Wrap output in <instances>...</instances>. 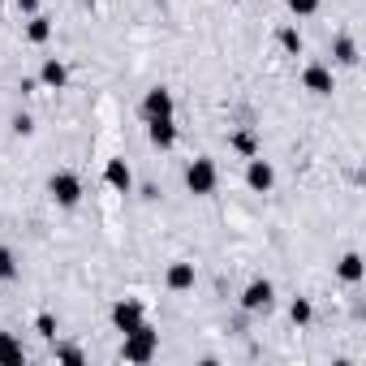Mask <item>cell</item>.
<instances>
[{
	"instance_id": "4fadbf2b",
	"label": "cell",
	"mask_w": 366,
	"mask_h": 366,
	"mask_svg": "<svg viewBox=\"0 0 366 366\" xmlns=\"http://www.w3.org/2000/svg\"><path fill=\"white\" fill-rule=\"evenodd\" d=\"M332 61L336 65H358V43L349 35H336L332 39Z\"/></svg>"
},
{
	"instance_id": "9c48e42d",
	"label": "cell",
	"mask_w": 366,
	"mask_h": 366,
	"mask_svg": "<svg viewBox=\"0 0 366 366\" xmlns=\"http://www.w3.org/2000/svg\"><path fill=\"white\" fill-rule=\"evenodd\" d=\"M147 138H151V147H160V151L177 147V125H173V117H160V121H147Z\"/></svg>"
},
{
	"instance_id": "8992f818",
	"label": "cell",
	"mask_w": 366,
	"mask_h": 366,
	"mask_svg": "<svg viewBox=\"0 0 366 366\" xmlns=\"http://www.w3.org/2000/svg\"><path fill=\"white\" fill-rule=\"evenodd\" d=\"M272 297H276L272 280H250L246 293H241V310H250V315H258V310H272Z\"/></svg>"
},
{
	"instance_id": "5bb4252c",
	"label": "cell",
	"mask_w": 366,
	"mask_h": 366,
	"mask_svg": "<svg viewBox=\"0 0 366 366\" xmlns=\"http://www.w3.org/2000/svg\"><path fill=\"white\" fill-rule=\"evenodd\" d=\"M168 289H173V293L194 289V263H173V268H168Z\"/></svg>"
},
{
	"instance_id": "9a60e30c",
	"label": "cell",
	"mask_w": 366,
	"mask_h": 366,
	"mask_svg": "<svg viewBox=\"0 0 366 366\" xmlns=\"http://www.w3.org/2000/svg\"><path fill=\"white\" fill-rule=\"evenodd\" d=\"M26 39H30V43H47V39H52V22H47L43 13H30V22H26Z\"/></svg>"
},
{
	"instance_id": "603a6c76",
	"label": "cell",
	"mask_w": 366,
	"mask_h": 366,
	"mask_svg": "<svg viewBox=\"0 0 366 366\" xmlns=\"http://www.w3.org/2000/svg\"><path fill=\"white\" fill-rule=\"evenodd\" d=\"M13 134H22V138H26V134H35V121H30L26 113H18V117H13Z\"/></svg>"
},
{
	"instance_id": "ba28073f",
	"label": "cell",
	"mask_w": 366,
	"mask_h": 366,
	"mask_svg": "<svg viewBox=\"0 0 366 366\" xmlns=\"http://www.w3.org/2000/svg\"><path fill=\"white\" fill-rule=\"evenodd\" d=\"M138 324H142V302L121 297V302L113 306V328H117V332H130V328H138Z\"/></svg>"
},
{
	"instance_id": "d6986e66",
	"label": "cell",
	"mask_w": 366,
	"mask_h": 366,
	"mask_svg": "<svg viewBox=\"0 0 366 366\" xmlns=\"http://www.w3.org/2000/svg\"><path fill=\"white\" fill-rule=\"evenodd\" d=\"M289 319H293V324H310V319H315V306H310L306 297H297V302L289 306Z\"/></svg>"
},
{
	"instance_id": "6da1fadb",
	"label": "cell",
	"mask_w": 366,
	"mask_h": 366,
	"mask_svg": "<svg viewBox=\"0 0 366 366\" xmlns=\"http://www.w3.org/2000/svg\"><path fill=\"white\" fill-rule=\"evenodd\" d=\"M155 353H160V332H155L147 319L125 332V345H121V358L125 362H151Z\"/></svg>"
},
{
	"instance_id": "7c38bea8",
	"label": "cell",
	"mask_w": 366,
	"mask_h": 366,
	"mask_svg": "<svg viewBox=\"0 0 366 366\" xmlns=\"http://www.w3.org/2000/svg\"><path fill=\"white\" fill-rule=\"evenodd\" d=\"M22 362H26L22 341H18V336H9V332H0V366H22Z\"/></svg>"
},
{
	"instance_id": "e0dca14e",
	"label": "cell",
	"mask_w": 366,
	"mask_h": 366,
	"mask_svg": "<svg viewBox=\"0 0 366 366\" xmlns=\"http://www.w3.org/2000/svg\"><path fill=\"white\" fill-rule=\"evenodd\" d=\"M233 151L246 155V160H250V155H258V138H254V130H237V134H233Z\"/></svg>"
},
{
	"instance_id": "d4e9b609",
	"label": "cell",
	"mask_w": 366,
	"mask_h": 366,
	"mask_svg": "<svg viewBox=\"0 0 366 366\" xmlns=\"http://www.w3.org/2000/svg\"><path fill=\"white\" fill-rule=\"evenodd\" d=\"M18 9H22V13H35V9H39V0H18Z\"/></svg>"
},
{
	"instance_id": "2e32d148",
	"label": "cell",
	"mask_w": 366,
	"mask_h": 366,
	"mask_svg": "<svg viewBox=\"0 0 366 366\" xmlns=\"http://www.w3.org/2000/svg\"><path fill=\"white\" fill-rule=\"evenodd\" d=\"M336 272H341V280H345V285H358V280H362V254H345Z\"/></svg>"
},
{
	"instance_id": "5b68a950",
	"label": "cell",
	"mask_w": 366,
	"mask_h": 366,
	"mask_svg": "<svg viewBox=\"0 0 366 366\" xmlns=\"http://www.w3.org/2000/svg\"><path fill=\"white\" fill-rule=\"evenodd\" d=\"M142 117H147V121L173 117V91H168V86H151V91L142 95Z\"/></svg>"
},
{
	"instance_id": "7a4b0ae2",
	"label": "cell",
	"mask_w": 366,
	"mask_h": 366,
	"mask_svg": "<svg viewBox=\"0 0 366 366\" xmlns=\"http://www.w3.org/2000/svg\"><path fill=\"white\" fill-rule=\"evenodd\" d=\"M216 185H220V168H216V160L212 155H198V160H190V168H185V190L190 194H216Z\"/></svg>"
},
{
	"instance_id": "ffe728a7",
	"label": "cell",
	"mask_w": 366,
	"mask_h": 366,
	"mask_svg": "<svg viewBox=\"0 0 366 366\" xmlns=\"http://www.w3.org/2000/svg\"><path fill=\"white\" fill-rule=\"evenodd\" d=\"M35 332H39L43 341H52V336H57V315H47V310H43V315L35 319Z\"/></svg>"
},
{
	"instance_id": "8fae6325",
	"label": "cell",
	"mask_w": 366,
	"mask_h": 366,
	"mask_svg": "<svg viewBox=\"0 0 366 366\" xmlns=\"http://www.w3.org/2000/svg\"><path fill=\"white\" fill-rule=\"evenodd\" d=\"M39 82H43V86H52V91H61V86L69 82V69H65L57 57H47V61H43V69H39Z\"/></svg>"
},
{
	"instance_id": "cb8c5ba5",
	"label": "cell",
	"mask_w": 366,
	"mask_h": 366,
	"mask_svg": "<svg viewBox=\"0 0 366 366\" xmlns=\"http://www.w3.org/2000/svg\"><path fill=\"white\" fill-rule=\"evenodd\" d=\"M57 358H61V362H82V349H74V345H57Z\"/></svg>"
},
{
	"instance_id": "44dd1931",
	"label": "cell",
	"mask_w": 366,
	"mask_h": 366,
	"mask_svg": "<svg viewBox=\"0 0 366 366\" xmlns=\"http://www.w3.org/2000/svg\"><path fill=\"white\" fill-rule=\"evenodd\" d=\"M280 47H285V52H293V57H297V52H302V35H297L293 26H285V30H280Z\"/></svg>"
},
{
	"instance_id": "30bf717a",
	"label": "cell",
	"mask_w": 366,
	"mask_h": 366,
	"mask_svg": "<svg viewBox=\"0 0 366 366\" xmlns=\"http://www.w3.org/2000/svg\"><path fill=\"white\" fill-rule=\"evenodd\" d=\"M103 181H108L117 194H130L134 173H130V164H125V160H108V168H103Z\"/></svg>"
},
{
	"instance_id": "7402d4cb",
	"label": "cell",
	"mask_w": 366,
	"mask_h": 366,
	"mask_svg": "<svg viewBox=\"0 0 366 366\" xmlns=\"http://www.w3.org/2000/svg\"><path fill=\"white\" fill-rule=\"evenodd\" d=\"M285 5H289L297 18H310V13H315V9L324 5V0H285Z\"/></svg>"
},
{
	"instance_id": "ac0fdd59",
	"label": "cell",
	"mask_w": 366,
	"mask_h": 366,
	"mask_svg": "<svg viewBox=\"0 0 366 366\" xmlns=\"http://www.w3.org/2000/svg\"><path fill=\"white\" fill-rule=\"evenodd\" d=\"M0 280H18V254L9 246H0Z\"/></svg>"
},
{
	"instance_id": "277c9868",
	"label": "cell",
	"mask_w": 366,
	"mask_h": 366,
	"mask_svg": "<svg viewBox=\"0 0 366 366\" xmlns=\"http://www.w3.org/2000/svg\"><path fill=\"white\" fill-rule=\"evenodd\" d=\"M246 185H250L254 194H268V190L276 185V168L263 160V155H250V164H246Z\"/></svg>"
},
{
	"instance_id": "3957f363",
	"label": "cell",
	"mask_w": 366,
	"mask_h": 366,
	"mask_svg": "<svg viewBox=\"0 0 366 366\" xmlns=\"http://www.w3.org/2000/svg\"><path fill=\"white\" fill-rule=\"evenodd\" d=\"M47 194H52V202H57V207H78L82 202V177L69 173V168L52 173L47 177Z\"/></svg>"
},
{
	"instance_id": "52a82bcc",
	"label": "cell",
	"mask_w": 366,
	"mask_h": 366,
	"mask_svg": "<svg viewBox=\"0 0 366 366\" xmlns=\"http://www.w3.org/2000/svg\"><path fill=\"white\" fill-rule=\"evenodd\" d=\"M302 86H306L310 95H332V91H336V78H332L328 65L315 61V65H306V69H302Z\"/></svg>"
}]
</instances>
